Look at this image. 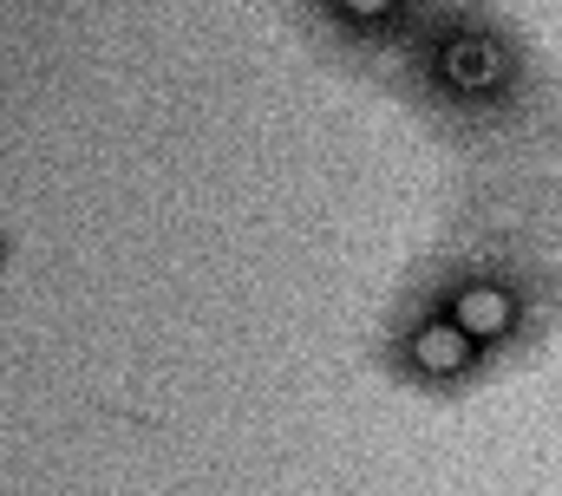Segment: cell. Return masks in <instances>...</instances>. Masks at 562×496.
Returning a JSON list of instances; mask_svg holds the SVG:
<instances>
[{
    "label": "cell",
    "instance_id": "6da1fadb",
    "mask_svg": "<svg viewBox=\"0 0 562 496\" xmlns=\"http://www.w3.org/2000/svg\"><path fill=\"white\" fill-rule=\"evenodd\" d=\"M550 72L517 40V26L491 7H438L431 26L400 53V99L445 137H504L537 119Z\"/></svg>",
    "mask_w": 562,
    "mask_h": 496
},
{
    "label": "cell",
    "instance_id": "7a4b0ae2",
    "mask_svg": "<svg viewBox=\"0 0 562 496\" xmlns=\"http://www.w3.org/2000/svg\"><path fill=\"white\" fill-rule=\"evenodd\" d=\"M307 33L340 53V59H400L425 26H431V0H294Z\"/></svg>",
    "mask_w": 562,
    "mask_h": 496
},
{
    "label": "cell",
    "instance_id": "3957f363",
    "mask_svg": "<svg viewBox=\"0 0 562 496\" xmlns=\"http://www.w3.org/2000/svg\"><path fill=\"white\" fill-rule=\"evenodd\" d=\"M431 320H445V327H458L471 347H484V340H497V334L517 327V288H510L497 268H464Z\"/></svg>",
    "mask_w": 562,
    "mask_h": 496
}]
</instances>
